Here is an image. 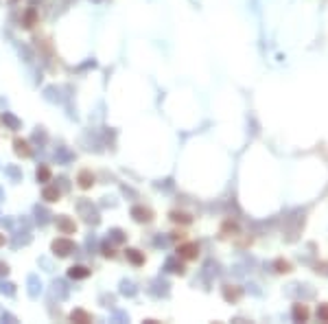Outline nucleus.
I'll return each instance as SVG.
<instances>
[{"mask_svg": "<svg viewBox=\"0 0 328 324\" xmlns=\"http://www.w3.org/2000/svg\"><path fill=\"white\" fill-rule=\"evenodd\" d=\"M70 276L72 278H84V276H88V272H86V267H72V270H70Z\"/></svg>", "mask_w": 328, "mask_h": 324, "instance_id": "obj_1", "label": "nucleus"}, {"mask_svg": "<svg viewBox=\"0 0 328 324\" xmlns=\"http://www.w3.org/2000/svg\"><path fill=\"white\" fill-rule=\"evenodd\" d=\"M193 250H195V246H188V248H184V254H186V256H193Z\"/></svg>", "mask_w": 328, "mask_h": 324, "instance_id": "obj_5", "label": "nucleus"}, {"mask_svg": "<svg viewBox=\"0 0 328 324\" xmlns=\"http://www.w3.org/2000/svg\"><path fill=\"white\" fill-rule=\"evenodd\" d=\"M0 243H3V239H0Z\"/></svg>", "mask_w": 328, "mask_h": 324, "instance_id": "obj_6", "label": "nucleus"}, {"mask_svg": "<svg viewBox=\"0 0 328 324\" xmlns=\"http://www.w3.org/2000/svg\"><path fill=\"white\" fill-rule=\"evenodd\" d=\"M72 246H70V243L68 241H57L55 243V250H70Z\"/></svg>", "mask_w": 328, "mask_h": 324, "instance_id": "obj_2", "label": "nucleus"}, {"mask_svg": "<svg viewBox=\"0 0 328 324\" xmlns=\"http://www.w3.org/2000/svg\"><path fill=\"white\" fill-rule=\"evenodd\" d=\"M44 195H46L48 199H51V201H53V197H59V195H57V193H55V191H46V193H44Z\"/></svg>", "mask_w": 328, "mask_h": 324, "instance_id": "obj_4", "label": "nucleus"}, {"mask_svg": "<svg viewBox=\"0 0 328 324\" xmlns=\"http://www.w3.org/2000/svg\"><path fill=\"white\" fill-rule=\"evenodd\" d=\"M88 180H90V175L88 173H81V186H90Z\"/></svg>", "mask_w": 328, "mask_h": 324, "instance_id": "obj_3", "label": "nucleus"}]
</instances>
